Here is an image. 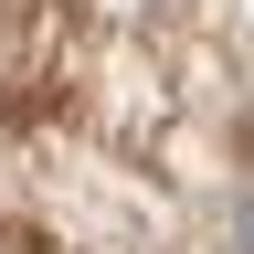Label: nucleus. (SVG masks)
Returning <instances> with one entry per match:
<instances>
[]
</instances>
